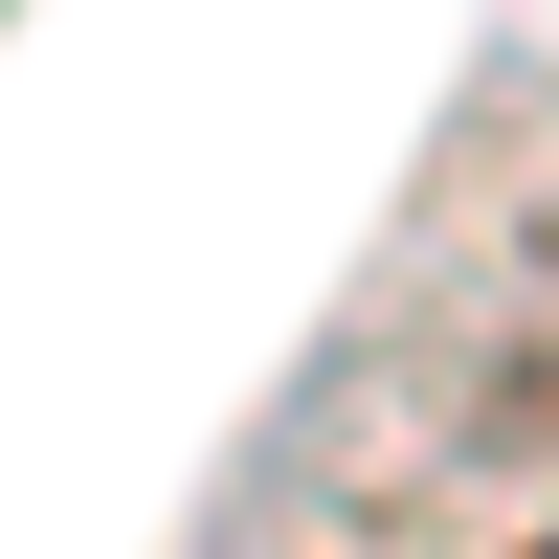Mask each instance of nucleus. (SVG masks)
I'll return each mask as SVG.
<instances>
[]
</instances>
